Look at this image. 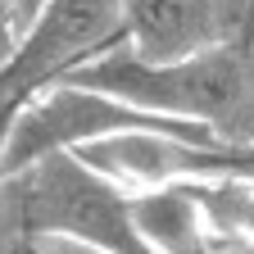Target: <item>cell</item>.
I'll return each instance as SVG.
<instances>
[{
  "label": "cell",
  "mask_w": 254,
  "mask_h": 254,
  "mask_svg": "<svg viewBox=\"0 0 254 254\" xmlns=\"http://www.w3.org/2000/svg\"><path fill=\"white\" fill-rule=\"evenodd\" d=\"M123 27H127L123 46L150 64L186 59L222 41L213 0H123Z\"/></svg>",
  "instance_id": "obj_5"
},
{
  "label": "cell",
  "mask_w": 254,
  "mask_h": 254,
  "mask_svg": "<svg viewBox=\"0 0 254 254\" xmlns=\"http://www.w3.org/2000/svg\"><path fill=\"white\" fill-rule=\"evenodd\" d=\"M132 218L154 254H254L250 241L222 232L204 213L195 186H164L132 195Z\"/></svg>",
  "instance_id": "obj_4"
},
{
  "label": "cell",
  "mask_w": 254,
  "mask_h": 254,
  "mask_svg": "<svg viewBox=\"0 0 254 254\" xmlns=\"http://www.w3.org/2000/svg\"><path fill=\"white\" fill-rule=\"evenodd\" d=\"M14 105H0V182H5V141H9V127H14ZM0 227H5V218H0Z\"/></svg>",
  "instance_id": "obj_8"
},
{
  "label": "cell",
  "mask_w": 254,
  "mask_h": 254,
  "mask_svg": "<svg viewBox=\"0 0 254 254\" xmlns=\"http://www.w3.org/2000/svg\"><path fill=\"white\" fill-rule=\"evenodd\" d=\"M14 41H18V27H14V9H9V0H0V64L9 59Z\"/></svg>",
  "instance_id": "obj_7"
},
{
  "label": "cell",
  "mask_w": 254,
  "mask_h": 254,
  "mask_svg": "<svg viewBox=\"0 0 254 254\" xmlns=\"http://www.w3.org/2000/svg\"><path fill=\"white\" fill-rule=\"evenodd\" d=\"M0 218L32 241L77 245L91 254H154L132 218V195L77 164L73 154H50L5 177Z\"/></svg>",
  "instance_id": "obj_2"
},
{
  "label": "cell",
  "mask_w": 254,
  "mask_h": 254,
  "mask_svg": "<svg viewBox=\"0 0 254 254\" xmlns=\"http://www.w3.org/2000/svg\"><path fill=\"white\" fill-rule=\"evenodd\" d=\"M123 41V0H46L0 64V105L23 109L37 91L64 82L73 68Z\"/></svg>",
  "instance_id": "obj_3"
},
{
  "label": "cell",
  "mask_w": 254,
  "mask_h": 254,
  "mask_svg": "<svg viewBox=\"0 0 254 254\" xmlns=\"http://www.w3.org/2000/svg\"><path fill=\"white\" fill-rule=\"evenodd\" d=\"M64 82L105 91L145 114L204 123L227 141L254 145V37L213 41L168 64H150V59H136L127 46H114L100 59L73 68Z\"/></svg>",
  "instance_id": "obj_1"
},
{
  "label": "cell",
  "mask_w": 254,
  "mask_h": 254,
  "mask_svg": "<svg viewBox=\"0 0 254 254\" xmlns=\"http://www.w3.org/2000/svg\"><path fill=\"white\" fill-rule=\"evenodd\" d=\"M195 195H200L204 213L218 222L222 232H232V236L254 245V182H241V177L204 182V186H195Z\"/></svg>",
  "instance_id": "obj_6"
},
{
  "label": "cell",
  "mask_w": 254,
  "mask_h": 254,
  "mask_svg": "<svg viewBox=\"0 0 254 254\" xmlns=\"http://www.w3.org/2000/svg\"><path fill=\"white\" fill-rule=\"evenodd\" d=\"M41 5H46V0H9V9H14V27L23 32L32 18H37L41 14Z\"/></svg>",
  "instance_id": "obj_9"
}]
</instances>
